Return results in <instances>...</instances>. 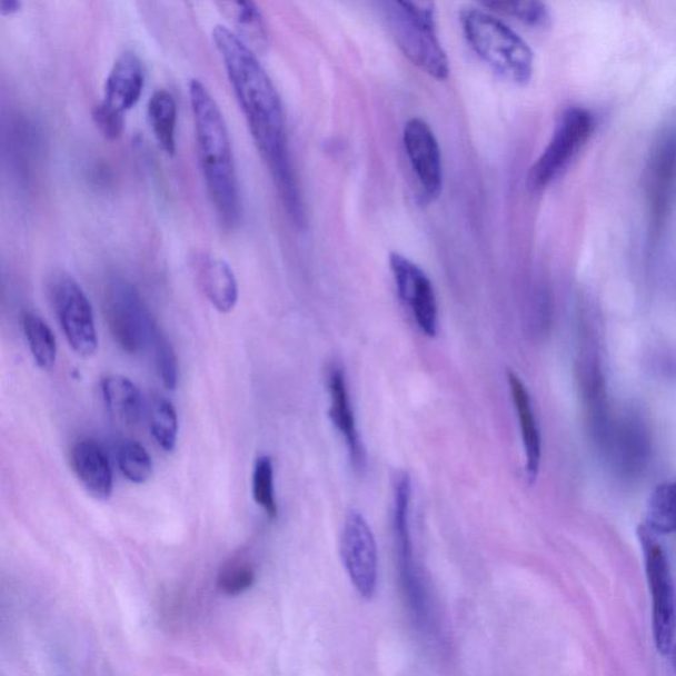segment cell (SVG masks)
I'll list each match as a JSON object with an SVG mask.
<instances>
[{"instance_id": "d4e9b609", "label": "cell", "mask_w": 676, "mask_h": 676, "mask_svg": "<svg viewBox=\"0 0 676 676\" xmlns=\"http://www.w3.org/2000/svg\"><path fill=\"white\" fill-rule=\"evenodd\" d=\"M252 496L267 517H278V504L274 490V465L269 456L259 457L252 471Z\"/></svg>"}, {"instance_id": "484cf974", "label": "cell", "mask_w": 676, "mask_h": 676, "mask_svg": "<svg viewBox=\"0 0 676 676\" xmlns=\"http://www.w3.org/2000/svg\"><path fill=\"white\" fill-rule=\"evenodd\" d=\"M488 10H493L501 16L523 21V23L540 27L545 26L549 19L547 6L540 2H514V0H489L483 2Z\"/></svg>"}, {"instance_id": "ffe728a7", "label": "cell", "mask_w": 676, "mask_h": 676, "mask_svg": "<svg viewBox=\"0 0 676 676\" xmlns=\"http://www.w3.org/2000/svg\"><path fill=\"white\" fill-rule=\"evenodd\" d=\"M23 330L27 338L28 347L34 362L42 370H51L58 357V344L52 329L41 317L33 312H26L23 319Z\"/></svg>"}, {"instance_id": "4fadbf2b", "label": "cell", "mask_w": 676, "mask_h": 676, "mask_svg": "<svg viewBox=\"0 0 676 676\" xmlns=\"http://www.w3.org/2000/svg\"><path fill=\"white\" fill-rule=\"evenodd\" d=\"M327 386L330 398L329 418L347 444L351 465L356 470L362 471L366 468V453L357 429L347 377L340 365L335 364L328 369Z\"/></svg>"}, {"instance_id": "ac0fdd59", "label": "cell", "mask_w": 676, "mask_h": 676, "mask_svg": "<svg viewBox=\"0 0 676 676\" xmlns=\"http://www.w3.org/2000/svg\"><path fill=\"white\" fill-rule=\"evenodd\" d=\"M101 387L105 405L112 418L127 427H137L142 422L146 414L145 399L129 378L106 377Z\"/></svg>"}, {"instance_id": "44dd1931", "label": "cell", "mask_w": 676, "mask_h": 676, "mask_svg": "<svg viewBox=\"0 0 676 676\" xmlns=\"http://www.w3.org/2000/svg\"><path fill=\"white\" fill-rule=\"evenodd\" d=\"M645 525L659 535L676 534V481L654 489L647 504Z\"/></svg>"}, {"instance_id": "ba28073f", "label": "cell", "mask_w": 676, "mask_h": 676, "mask_svg": "<svg viewBox=\"0 0 676 676\" xmlns=\"http://www.w3.org/2000/svg\"><path fill=\"white\" fill-rule=\"evenodd\" d=\"M48 295L70 348L81 357L95 356L98 335L93 309L80 285L66 272L54 274L48 284Z\"/></svg>"}, {"instance_id": "3957f363", "label": "cell", "mask_w": 676, "mask_h": 676, "mask_svg": "<svg viewBox=\"0 0 676 676\" xmlns=\"http://www.w3.org/2000/svg\"><path fill=\"white\" fill-rule=\"evenodd\" d=\"M464 37L475 53L503 79L525 84L531 80L534 54L526 41L491 13L461 12Z\"/></svg>"}, {"instance_id": "603a6c76", "label": "cell", "mask_w": 676, "mask_h": 676, "mask_svg": "<svg viewBox=\"0 0 676 676\" xmlns=\"http://www.w3.org/2000/svg\"><path fill=\"white\" fill-rule=\"evenodd\" d=\"M116 455L119 469L131 483L143 484L150 480L153 465L142 444L132 439L119 440Z\"/></svg>"}, {"instance_id": "6da1fadb", "label": "cell", "mask_w": 676, "mask_h": 676, "mask_svg": "<svg viewBox=\"0 0 676 676\" xmlns=\"http://www.w3.org/2000/svg\"><path fill=\"white\" fill-rule=\"evenodd\" d=\"M213 39L254 142L269 171L291 163L284 103L248 42L230 28L217 26Z\"/></svg>"}, {"instance_id": "f1b7e54d", "label": "cell", "mask_w": 676, "mask_h": 676, "mask_svg": "<svg viewBox=\"0 0 676 676\" xmlns=\"http://www.w3.org/2000/svg\"><path fill=\"white\" fill-rule=\"evenodd\" d=\"M95 123L105 138L117 140L122 137L125 130V116L112 110L108 105L100 102L93 109Z\"/></svg>"}, {"instance_id": "8992f818", "label": "cell", "mask_w": 676, "mask_h": 676, "mask_svg": "<svg viewBox=\"0 0 676 676\" xmlns=\"http://www.w3.org/2000/svg\"><path fill=\"white\" fill-rule=\"evenodd\" d=\"M105 314L116 342L127 354L152 347L160 330L137 288L122 278H112L105 291Z\"/></svg>"}, {"instance_id": "9c48e42d", "label": "cell", "mask_w": 676, "mask_h": 676, "mask_svg": "<svg viewBox=\"0 0 676 676\" xmlns=\"http://www.w3.org/2000/svg\"><path fill=\"white\" fill-rule=\"evenodd\" d=\"M412 481L410 475L399 470L392 480V527L398 553L401 586L418 618L426 617V595L421 589L410 527Z\"/></svg>"}, {"instance_id": "4dcf8cb0", "label": "cell", "mask_w": 676, "mask_h": 676, "mask_svg": "<svg viewBox=\"0 0 676 676\" xmlns=\"http://www.w3.org/2000/svg\"><path fill=\"white\" fill-rule=\"evenodd\" d=\"M668 654L672 655L673 666H674L675 672H676V644H674L673 649Z\"/></svg>"}, {"instance_id": "8fae6325", "label": "cell", "mask_w": 676, "mask_h": 676, "mask_svg": "<svg viewBox=\"0 0 676 676\" xmlns=\"http://www.w3.org/2000/svg\"><path fill=\"white\" fill-rule=\"evenodd\" d=\"M390 269L399 298L410 309L422 335H438L439 309L431 279L417 264L399 252L390 254Z\"/></svg>"}, {"instance_id": "cb8c5ba5", "label": "cell", "mask_w": 676, "mask_h": 676, "mask_svg": "<svg viewBox=\"0 0 676 676\" xmlns=\"http://www.w3.org/2000/svg\"><path fill=\"white\" fill-rule=\"evenodd\" d=\"M220 6L225 16L235 21L246 39L256 44H265L267 41L266 24L256 3L243 0V2H228Z\"/></svg>"}, {"instance_id": "7402d4cb", "label": "cell", "mask_w": 676, "mask_h": 676, "mask_svg": "<svg viewBox=\"0 0 676 676\" xmlns=\"http://www.w3.org/2000/svg\"><path fill=\"white\" fill-rule=\"evenodd\" d=\"M148 414H150V426L155 441L166 453H171L176 447L179 434V420L175 407L165 397L153 396Z\"/></svg>"}, {"instance_id": "e0dca14e", "label": "cell", "mask_w": 676, "mask_h": 676, "mask_svg": "<svg viewBox=\"0 0 676 676\" xmlns=\"http://www.w3.org/2000/svg\"><path fill=\"white\" fill-rule=\"evenodd\" d=\"M507 382L514 406L518 415L520 434L526 454V474L528 481L537 480L541 461V438L537 418L533 410L530 394H528L523 379L513 370H507Z\"/></svg>"}, {"instance_id": "7c38bea8", "label": "cell", "mask_w": 676, "mask_h": 676, "mask_svg": "<svg viewBox=\"0 0 676 676\" xmlns=\"http://www.w3.org/2000/svg\"><path fill=\"white\" fill-rule=\"evenodd\" d=\"M404 143L415 176L427 200L438 199L443 188L441 152L431 127L420 118L405 126Z\"/></svg>"}, {"instance_id": "2e32d148", "label": "cell", "mask_w": 676, "mask_h": 676, "mask_svg": "<svg viewBox=\"0 0 676 676\" xmlns=\"http://www.w3.org/2000/svg\"><path fill=\"white\" fill-rule=\"evenodd\" d=\"M72 467L77 478L91 496L109 499L112 493V471L108 455L95 440H81L72 449Z\"/></svg>"}, {"instance_id": "9a60e30c", "label": "cell", "mask_w": 676, "mask_h": 676, "mask_svg": "<svg viewBox=\"0 0 676 676\" xmlns=\"http://www.w3.org/2000/svg\"><path fill=\"white\" fill-rule=\"evenodd\" d=\"M193 267L203 295L217 311H232L238 301V284L231 267L223 259L203 252L197 254Z\"/></svg>"}, {"instance_id": "f546056e", "label": "cell", "mask_w": 676, "mask_h": 676, "mask_svg": "<svg viewBox=\"0 0 676 676\" xmlns=\"http://www.w3.org/2000/svg\"><path fill=\"white\" fill-rule=\"evenodd\" d=\"M21 9V4L18 0H0V13L4 17L13 16V13L19 12Z\"/></svg>"}, {"instance_id": "7a4b0ae2", "label": "cell", "mask_w": 676, "mask_h": 676, "mask_svg": "<svg viewBox=\"0 0 676 676\" xmlns=\"http://www.w3.org/2000/svg\"><path fill=\"white\" fill-rule=\"evenodd\" d=\"M189 100L209 199L222 227L235 229L241 221L242 202L227 123L213 96L201 81L189 82Z\"/></svg>"}, {"instance_id": "83f0119b", "label": "cell", "mask_w": 676, "mask_h": 676, "mask_svg": "<svg viewBox=\"0 0 676 676\" xmlns=\"http://www.w3.org/2000/svg\"><path fill=\"white\" fill-rule=\"evenodd\" d=\"M151 348L161 382L167 389L175 390L179 380V362L171 342L163 334L159 332Z\"/></svg>"}, {"instance_id": "4316f807", "label": "cell", "mask_w": 676, "mask_h": 676, "mask_svg": "<svg viewBox=\"0 0 676 676\" xmlns=\"http://www.w3.org/2000/svg\"><path fill=\"white\" fill-rule=\"evenodd\" d=\"M256 581V569L251 563L243 558L231 559L223 566L218 575V588L225 595L236 596L248 590Z\"/></svg>"}, {"instance_id": "277c9868", "label": "cell", "mask_w": 676, "mask_h": 676, "mask_svg": "<svg viewBox=\"0 0 676 676\" xmlns=\"http://www.w3.org/2000/svg\"><path fill=\"white\" fill-rule=\"evenodd\" d=\"M379 7L387 28L406 58L434 79L446 80L449 61L436 32L434 3L387 0Z\"/></svg>"}, {"instance_id": "d6986e66", "label": "cell", "mask_w": 676, "mask_h": 676, "mask_svg": "<svg viewBox=\"0 0 676 676\" xmlns=\"http://www.w3.org/2000/svg\"><path fill=\"white\" fill-rule=\"evenodd\" d=\"M147 115L159 146L172 157L176 151V123H178V106L172 95L165 89L155 91L148 102Z\"/></svg>"}, {"instance_id": "5bb4252c", "label": "cell", "mask_w": 676, "mask_h": 676, "mask_svg": "<svg viewBox=\"0 0 676 676\" xmlns=\"http://www.w3.org/2000/svg\"><path fill=\"white\" fill-rule=\"evenodd\" d=\"M145 88V68L136 53L125 52L112 66L105 83L103 103L125 116L140 100Z\"/></svg>"}, {"instance_id": "5b68a950", "label": "cell", "mask_w": 676, "mask_h": 676, "mask_svg": "<svg viewBox=\"0 0 676 676\" xmlns=\"http://www.w3.org/2000/svg\"><path fill=\"white\" fill-rule=\"evenodd\" d=\"M647 583L652 598V625L655 646L660 654L673 649L676 632V594L670 563L660 535L645 524L638 527Z\"/></svg>"}, {"instance_id": "30bf717a", "label": "cell", "mask_w": 676, "mask_h": 676, "mask_svg": "<svg viewBox=\"0 0 676 676\" xmlns=\"http://www.w3.org/2000/svg\"><path fill=\"white\" fill-rule=\"evenodd\" d=\"M341 555L358 594L371 598L378 581L377 544L368 520L357 510L349 511L345 518Z\"/></svg>"}, {"instance_id": "52a82bcc", "label": "cell", "mask_w": 676, "mask_h": 676, "mask_svg": "<svg viewBox=\"0 0 676 676\" xmlns=\"http://www.w3.org/2000/svg\"><path fill=\"white\" fill-rule=\"evenodd\" d=\"M592 117L581 108H569L561 112L558 123L535 165L527 176V187L533 192L546 189L565 171L581 147L587 143L592 132Z\"/></svg>"}]
</instances>
